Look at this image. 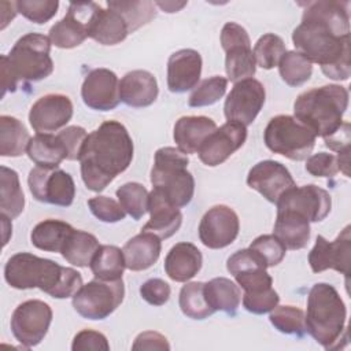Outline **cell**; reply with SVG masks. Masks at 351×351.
<instances>
[{"instance_id": "obj_27", "label": "cell", "mask_w": 351, "mask_h": 351, "mask_svg": "<svg viewBox=\"0 0 351 351\" xmlns=\"http://www.w3.org/2000/svg\"><path fill=\"white\" fill-rule=\"evenodd\" d=\"M160 250V239L151 232L141 230V233L126 241L122 248L126 269L132 271L149 269L159 259Z\"/></svg>"}, {"instance_id": "obj_18", "label": "cell", "mask_w": 351, "mask_h": 351, "mask_svg": "<svg viewBox=\"0 0 351 351\" xmlns=\"http://www.w3.org/2000/svg\"><path fill=\"white\" fill-rule=\"evenodd\" d=\"M247 140V128L239 122L228 121L217 128L197 149L199 159L210 167L223 163Z\"/></svg>"}, {"instance_id": "obj_14", "label": "cell", "mask_w": 351, "mask_h": 351, "mask_svg": "<svg viewBox=\"0 0 351 351\" xmlns=\"http://www.w3.org/2000/svg\"><path fill=\"white\" fill-rule=\"evenodd\" d=\"M265 99V86L258 80L245 78L234 82L223 104L225 117L228 121L239 122L247 128L262 110Z\"/></svg>"}, {"instance_id": "obj_8", "label": "cell", "mask_w": 351, "mask_h": 351, "mask_svg": "<svg viewBox=\"0 0 351 351\" xmlns=\"http://www.w3.org/2000/svg\"><path fill=\"white\" fill-rule=\"evenodd\" d=\"M314 133L292 115H276L265 128L266 147L291 160L307 159L315 145Z\"/></svg>"}, {"instance_id": "obj_51", "label": "cell", "mask_w": 351, "mask_h": 351, "mask_svg": "<svg viewBox=\"0 0 351 351\" xmlns=\"http://www.w3.org/2000/svg\"><path fill=\"white\" fill-rule=\"evenodd\" d=\"M71 350L73 351H86V350L108 351L110 344L107 341V337L103 333L92 329H82L74 336Z\"/></svg>"}, {"instance_id": "obj_44", "label": "cell", "mask_w": 351, "mask_h": 351, "mask_svg": "<svg viewBox=\"0 0 351 351\" xmlns=\"http://www.w3.org/2000/svg\"><path fill=\"white\" fill-rule=\"evenodd\" d=\"M16 11L30 22L43 25L52 19L59 8L56 0H19L15 1Z\"/></svg>"}, {"instance_id": "obj_12", "label": "cell", "mask_w": 351, "mask_h": 351, "mask_svg": "<svg viewBox=\"0 0 351 351\" xmlns=\"http://www.w3.org/2000/svg\"><path fill=\"white\" fill-rule=\"evenodd\" d=\"M27 184L33 197L41 203L69 207L74 202V180L62 169L36 166L29 171Z\"/></svg>"}, {"instance_id": "obj_55", "label": "cell", "mask_w": 351, "mask_h": 351, "mask_svg": "<svg viewBox=\"0 0 351 351\" xmlns=\"http://www.w3.org/2000/svg\"><path fill=\"white\" fill-rule=\"evenodd\" d=\"M1 219H3V230H4V241H3V244L5 245L7 243H8V236H7V233H12L11 232V229H12V225H11V222L8 221L10 218L8 217H5V215H3L1 214Z\"/></svg>"}, {"instance_id": "obj_52", "label": "cell", "mask_w": 351, "mask_h": 351, "mask_svg": "<svg viewBox=\"0 0 351 351\" xmlns=\"http://www.w3.org/2000/svg\"><path fill=\"white\" fill-rule=\"evenodd\" d=\"M132 350H170V344L163 335L154 330H145L134 339Z\"/></svg>"}, {"instance_id": "obj_23", "label": "cell", "mask_w": 351, "mask_h": 351, "mask_svg": "<svg viewBox=\"0 0 351 351\" xmlns=\"http://www.w3.org/2000/svg\"><path fill=\"white\" fill-rule=\"evenodd\" d=\"M149 221L143 226V232H151L159 239H169L180 229L182 214L178 207L171 204L158 189L152 188L148 195Z\"/></svg>"}, {"instance_id": "obj_4", "label": "cell", "mask_w": 351, "mask_h": 351, "mask_svg": "<svg viewBox=\"0 0 351 351\" xmlns=\"http://www.w3.org/2000/svg\"><path fill=\"white\" fill-rule=\"evenodd\" d=\"M347 308L336 288L317 282L307 296L306 332L325 350H337L347 343Z\"/></svg>"}, {"instance_id": "obj_10", "label": "cell", "mask_w": 351, "mask_h": 351, "mask_svg": "<svg viewBox=\"0 0 351 351\" xmlns=\"http://www.w3.org/2000/svg\"><path fill=\"white\" fill-rule=\"evenodd\" d=\"M221 45L226 53L225 70L228 80L239 82L252 78L256 62L251 51V40L247 30L236 22H228L221 30Z\"/></svg>"}, {"instance_id": "obj_39", "label": "cell", "mask_w": 351, "mask_h": 351, "mask_svg": "<svg viewBox=\"0 0 351 351\" xmlns=\"http://www.w3.org/2000/svg\"><path fill=\"white\" fill-rule=\"evenodd\" d=\"M281 80L289 86H300L313 74V63L298 51H287L278 63Z\"/></svg>"}, {"instance_id": "obj_25", "label": "cell", "mask_w": 351, "mask_h": 351, "mask_svg": "<svg viewBox=\"0 0 351 351\" xmlns=\"http://www.w3.org/2000/svg\"><path fill=\"white\" fill-rule=\"evenodd\" d=\"M203 256L192 243H177L170 248L165 258L166 274L177 282H186L202 269Z\"/></svg>"}, {"instance_id": "obj_7", "label": "cell", "mask_w": 351, "mask_h": 351, "mask_svg": "<svg viewBox=\"0 0 351 351\" xmlns=\"http://www.w3.org/2000/svg\"><path fill=\"white\" fill-rule=\"evenodd\" d=\"M49 53V37L41 33H27L14 44L8 55H1V59L18 82H37L49 77L53 71V62Z\"/></svg>"}, {"instance_id": "obj_50", "label": "cell", "mask_w": 351, "mask_h": 351, "mask_svg": "<svg viewBox=\"0 0 351 351\" xmlns=\"http://www.w3.org/2000/svg\"><path fill=\"white\" fill-rule=\"evenodd\" d=\"M67 151V160H78L88 133L81 126H67L58 133Z\"/></svg>"}, {"instance_id": "obj_22", "label": "cell", "mask_w": 351, "mask_h": 351, "mask_svg": "<svg viewBox=\"0 0 351 351\" xmlns=\"http://www.w3.org/2000/svg\"><path fill=\"white\" fill-rule=\"evenodd\" d=\"M202 56L197 51L186 48L176 51L167 60V88L173 93L193 89L202 74Z\"/></svg>"}, {"instance_id": "obj_6", "label": "cell", "mask_w": 351, "mask_h": 351, "mask_svg": "<svg viewBox=\"0 0 351 351\" xmlns=\"http://www.w3.org/2000/svg\"><path fill=\"white\" fill-rule=\"evenodd\" d=\"M186 154L174 147H163L155 152L151 170V184L167 200L181 208L191 203L195 193V180L188 171Z\"/></svg>"}, {"instance_id": "obj_5", "label": "cell", "mask_w": 351, "mask_h": 351, "mask_svg": "<svg viewBox=\"0 0 351 351\" xmlns=\"http://www.w3.org/2000/svg\"><path fill=\"white\" fill-rule=\"evenodd\" d=\"M348 106V90L341 85H324L300 93L293 103V117L314 136H332L343 123Z\"/></svg>"}, {"instance_id": "obj_16", "label": "cell", "mask_w": 351, "mask_h": 351, "mask_svg": "<svg viewBox=\"0 0 351 351\" xmlns=\"http://www.w3.org/2000/svg\"><path fill=\"white\" fill-rule=\"evenodd\" d=\"M276 204L277 210H291L307 218L308 222H319L330 213L332 197L328 191L315 184H308L291 188Z\"/></svg>"}, {"instance_id": "obj_20", "label": "cell", "mask_w": 351, "mask_h": 351, "mask_svg": "<svg viewBox=\"0 0 351 351\" xmlns=\"http://www.w3.org/2000/svg\"><path fill=\"white\" fill-rule=\"evenodd\" d=\"M81 97L92 110H114L121 101L117 74L103 67L89 71L81 86Z\"/></svg>"}, {"instance_id": "obj_46", "label": "cell", "mask_w": 351, "mask_h": 351, "mask_svg": "<svg viewBox=\"0 0 351 351\" xmlns=\"http://www.w3.org/2000/svg\"><path fill=\"white\" fill-rule=\"evenodd\" d=\"M88 206L92 211V214L100 219L101 222L114 223L125 219V210L119 204V202L114 200L108 196H95L88 200Z\"/></svg>"}, {"instance_id": "obj_19", "label": "cell", "mask_w": 351, "mask_h": 351, "mask_svg": "<svg viewBox=\"0 0 351 351\" xmlns=\"http://www.w3.org/2000/svg\"><path fill=\"white\" fill-rule=\"evenodd\" d=\"M247 184L274 204L287 191L296 186L289 170L282 163L270 159L258 162L251 167L247 176Z\"/></svg>"}, {"instance_id": "obj_54", "label": "cell", "mask_w": 351, "mask_h": 351, "mask_svg": "<svg viewBox=\"0 0 351 351\" xmlns=\"http://www.w3.org/2000/svg\"><path fill=\"white\" fill-rule=\"evenodd\" d=\"M155 5L160 7L162 10H165L166 12H177L180 11L182 7L186 5V1L182 3H174V1H156Z\"/></svg>"}, {"instance_id": "obj_42", "label": "cell", "mask_w": 351, "mask_h": 351, "mask_svg": "<svg viewBox=\"0 0 351 351\" xmlns=\"http://www.w3.org/2000/svg\"><path fill=\"white\" fill-rule=\"evenodd\" d=\"M271 325L281 333L302 337L306 333L304 311L295 306H276L269 315Z\"/></svg>"}, {"instance_id": "obj_35", "label": "cell", "mask_w": 351, "mask_h": 351, "mask_svg": "<svg viewBox=\"0 0 351 351\" xmlns=\"http://www.w3.org/2000/svg\"><path fill=\"white\" fill-rule=\"evenodd\" d=\"M99 247L100 244L92 233L74 229L60 254L69 263L78 267H86L90 266Z\"/></svg>"}, {"instance_id": "obj_36", "label": "cell", "mask_w": 351, "mask_h": 351, "mask_svg": "<svg viewBox=\"0 0 351 351\" xmlns=\"http://www.w3.org/2000/svg\"><path fill=\"white\" fill-rule=\"evenodd\" d=\"M90 270L95 278L99 280H119L125 270V258L121 248L117 245H100L90 262Z\"/></svg>"}, {"instance_id": "obj_53", "label": "cell", "mask_w": 351, "mask_h": 351, "mask_svg": "<svg viewBox=\"0 0 351 351\" xmlns=\"http://www.w3.org/2000/svg\"><path fill=\"white\" fill-rule=\"evenodd\" d=\"M324 141L329 149L337 151L339 154L350 149V123L343 121L341 126L332 136L325 137Z\"/></svg>"}, {"instance_id": "obj_21", "label": "cell", "mask_w": 351, "mask_h": 351, "mask_svg": "<svg viewBox=\"0 0 351 351\" xmlns=\"http://www.w3.org/2000/svg\"><path fill=\"white\" fill-rule=\"evenodd\" d=\"M73 117V103L69 96L49 93L41 96L30 108L29 122L37 133H51L66 126Z\"/></svg>"}, {"instance_id": "obj_38", "label": "cell", "mask_w": 351, "mask_h": 351, "mask_svg": "<svg viewBox=\"0 0 351 351\" xmlns=\"http://www.w3.org/2000/svg\"><path fill=\"white\" fill-rule=\"evenodd\" d=\"M107 7L111 10L118 11L128 27L129 33L136 32L141 26L147 25L149 21H152L156 16V8L155 3L152 1H107Z\"/></svg>"}, {"instance_id": "obj_30", "label": "cell", "mask_w": 351, "mask_h": 351, "mask_svg": "<svg viewBox=\"0 0 351 351\" xmlns=\"http://www.w3.org/2000/svg\"><path fill=\"white\" fill-rule=\"evenodd\" d=\"M27 156L36 165L41 167L56 169L62 160L67 159V151L58 134L37 133L30 138L27 145Z\"/></svg>"}, {"instance_id": "obj_45", "label": "cell", "mask_w": 351, "mask_h": 351, "mask_svg": "<svg viewBox=\"0 0 351 351\" xmlns=\"http://www.w3.org/2000/svg\"><path fill=\"white\" fill-rule=\"evenodd\" d=\"M248 248L256 252L262 258V261L266 263L267 267H273L281 263L287 252V248L284 247V244L274 234L258 236L250 244Z\"/></svg>"}, {"instance_id": "obj_1", "label": "cell", "mask_w": 351, "mask_h": 351, "mask_svg": "<svg viewBox=\"0 0 351 351\" xmlns=\"http://www.w3.org/2000/svg\"><path fill=\"white\" fill-rule=\"evenodd\" d=\"M306 5L302 22L292 33L299 53L330 80L346 81L351 74L350 62V3L319 0Z\"/></svg>"}, {"instance_id": "obj_3", "label": "cell", "mask_w": 351, "mask_h": 351, "mask_svg": "<svg viewBox=\"0 0 351 351\" xmlns=\"http://www.w3.org/2000/svg\"><path fill=\"white\" fill-rule=\"evenodd\" d=\"M4 278L11 288H38L55 299L71 298L84 285L82 277L75 269L60 266L30 252L12 255L4 266Z\"/></svg>"}, {"instance_id": "obj_2", "label": "cell", "mask_w": 351, "mask_h": 351, "mask_svg": "<svg viewBox=\"0 0 351 351\" xmlns=\"http://www.w3.org/2000/svg\"><path fill=\"white\" fill-rule=\"evenodd\" d=\"M133 159V141L118 121H104L90 132L80 154L81 177L92 192H101Z\"/></svg>"}, {"instance_id": "obj_40", "label": "cell", "mask_w": 351, "mask_h": 351, "mask_svg": "<svg viewBox=\"0 0 351 351\" xmlns=\"http://www.w3.org/2000/svg\"><path fill=\"white\" fill-rule=\"evenodd\" d=\"M117 197L126 214L140 219L148 211V191L140 182H126L117 189Z\"/></svg>"}, {"instance_id": "obj_15", "label": "cell", "mask_w": 351, "mask_h": 351, "mask_svg": "<svg viewBox=\"0 0 351 351\" xmlns=\"http://www.w3.org/2000/svg\"><path fill=\"white\" fill-rule=\"evenodd\" d=\"M240 221L234 210L217 204L206 211L199 223V239L211 250L230 245L239 236Z\"/></svg>"}, {"instance_id": "obj_34", "label": "cell", "mask_w": 351, "mask_h": 351, "mask_svg": "<svg viewBox=\"0 0 351 351\" xmlns=\"http://www.w3.org/2000/svg\"><path fill=\"white\" fill-rule=\"evenodd\" d=\"M30 136L25 125L10 115L0 117V155L16 158L27 149Z\"/></svg>"}, {"instance_id": "obj_33", "label": "cell", "mask_w": 351, "mask_h": 351, "mask_svg": "<svg viewBox=\"0 0 351 351\" xmlns=\"http://www.w3.org/2000/svg\"><path fill=\"white\" fill-rule=\"evenodd\" d=\"M25 207V195L21 188L18 173L10 167H0V208L1 214L14 219Z\"/></svg>"}, {"instance_id": "obj_24", "label": "cell", "mask_w": 351, "mask_h": 351, "mask_svg": "<svg viewBox=\"0 0 351 351\" xmlns=\"http://www.w3.org/2000/svg\"><path fill=\"white\" fill-rule=\"evenodd\" d=\"M158 93V81L147 70H132L119 82L121 101L129 107H148L156 100Z\"/></svg>"}, {"instance_id": "obj_47", "label": "cell", "mask_w": 351, "mask_h": 351, "mask_svg": "<svg viewBox=\"0 0 351 351\" xmlns=\"http://www.w3.org/2000/svg\"><path fill=\"white\" fill-rule=\"evenodd\" d=\"M278 302H280V296L273 287L261 292L243 295V306L247 311L252 314L270 313L278 304Z\"/></svg>"}, {"instance_id": "obj_29", "label": "cell", "mask_w": 351, "mask_h": 351, "mask_svg": "<svg viewBox=\"0 0 351 351\" xmlns=\"http://www.w3.org/2000/svg\"><path fill=\"white\" fill-rule=\"evenodd\" d=\"M129 34V27L123 16L111 8H99L92 18L88 37L101 45H115Z\"/></svg>"}, {"instance_id": "obj_49", "label": "cell", "mask_w": 351, "mask_h": 351, "mask_svg": "<svg viewBox=\"0 0 351 351\" xmlns=\"http://www.w3.org/2000/svg\"><path fill=\"white\" fill-rule=\"evenodd\" d=\"M170 285L162 278H149L140 287L141 298L151 306H163L170 298Z\"/></svg>"}, {"instance_id": "obj_37", "label": "cell", "mask_w": 351, "mask_h": 351, "mask_svg": "<svg viewBox=\"0 0 351 351\" xmlns=\"http://www.w3.org/2000/svg\"><path fill=\"white\" fill-rule=\"evenodd\" d=\"M178 304L182 314L192 319H204L215 313L206 300L204 282L200 281L188 282L181 288Z\"/></svg>"}, {"instance_id": "obj_11", "label": "cell", "mask_w": 351, "mask_h": 351, "mask_svg": "<svg viewBox=\"0 0 351 351\" xmlns=\"http://www.w3.org/2000/svg\"><path fill=\"white\" fill-rule=\"evenodd\" d=\"M52 322V308L48 303L32 299L16 306L11 315V332L25 347L32 348L43 341Z\"/></svg>"}, {"instance_id": "obj_17", "label": "cell", "mask_w": 351, "mask_h": 351, "mask_svg": "<svg viewBox=\"0 0 351 351\" xmlns=\"http://www.w3.org/2000/svg\"><path fill=\"white\" fill-rule=\"evenodd\" d=\"M351 226L347 225L333 241L318 234L315 245L308 254V263L314 273L333 269L346 277L350 274L351 255Z\"/></svg>"}, {"instance_id": "obj_13", "label": "cell", "mask_w": 351, "mask_h": 351, "mask_svg": "<svg viewBox=\"0 0 351 351\" xmlns=\"http://www.w3.org/2000/svg\"><path fill=\"white\" fill-rule=\"evenodd\" d=\"M100 8L97 3H70L67 14L49 29L51 44L71 49L81 45L88 38L89 26L93 15Z\"/></svg>"}, {"instance_id": "obj_26", "label": "cell", "mask_w": 351, "mask_h": 351, "mask_svg": "<svg viewBox=\"0 0 351 351\" xmlns=\"http://www.w3.org/2000/svg\"><path fill=\"white\" fill-rule=\"evenodd\" d=\"M215 129V122L208 117H181L174 125L173 138L180 151H182L184 154H195L200 148L202 143Z\"/></svg>"}, {"instance_id": "obj_9", "label": "cell", "mask_w": 351, "mask_h": 351, "mask_svg": "<svg viewBox=\"0 0 351 351\" xmlns=\"http://www.w3.org/2000/svg\"><path fill=\"white\" fill-rule=\"evenodd\" d=\"M125 285L119 280L95 278L82 285L73 296L74 310L86 319H104L112 314L123 302Z\"/></svg>"}, {"instance_id": "obj_32", "label": "cell", "mask_w": 351, "mask_h": 351, "mask_svg": "<svg viewBox=\"0 0 351 351\" xmlns=\"http://www.w3.org/2000/svg\"><path fill=\"white\" fill-rule=\"evenodd\" d=\"M74 228L64 221L52 218L44 219L33 228L30 233V241L38 250L48 252H62Z\"/></svg>"}, {"instance_id": "obj_31", "label": "cell", "mask_w": 351, "mask_h": 351, "mask_svg": "<svg viewBox=\"0 0 351 351\" xmlns=\"http://www.w3.org/2000/svg\"><path fill=\"white\" fill-rule=\"evenodd\" d=\"M204 296L214 311L234 315L240 302L241 291L237 284L226 277H215L204 284Z\"/></svg>"}, {"instance_id": "obj_48", "label": "cell", "mask_w": 351, "mask_h": 351, "mask_svg": "<svg viewBox=\"0 0 351 351\" xmlns=\"http://www.w3.org/2000/svg\"><path fill=\"white\" fill-rule=\"evenodd\" d=\"M304 167H306V171L314 177L332 178L340 171L337 156L328 152H318V154L310 155L306 160Z\"/></svg>"}, {"instance_id": "obj_41", "label": "cell", "mask_w": 351, "mask_h": 351, "mask_svg": "<svg viewBox=\"0 0 351 351\" xmlns=\"http://www.w3.org/2000/svg\"><path fill=\"white\" fill-rule=\"evenodd\" d=\"M285 52L287 47L284 44V40L274 33H266L262 37H259L254 47L252 53L258 66H261L265 70H270L278 66Z\"/></svg>"}, {"instance_id": "obj_43", "label": "cell", "mask_w": 351, "mask_h": 351, "mask_svg": "<svg viewBox=\"0 0 351 351\" xmlns=\"http://www.w3.org/2000/svg\"><path fill=\"white\" fill-rule=\"evenodd\" d=\"M228 88V78L222 75H213L203 80L195 86L188 99L189 107H206L215 104L225 95Z\"/></svg>"}, {"instance_id": "obj_28", "label": "cell", "mask_w": 351, "mask_h": 351, "mask_svg": "<svg viewBox=\"0 0 351 351\" xmlns=\"http://www.w3.org/2000/svg\"><path fill=\"white\" fill-rule=\"evenodd\" d=\"M273 234L288 250H302L310 240V222L291 210H277Z\"/></svg>"}]
</instances>
